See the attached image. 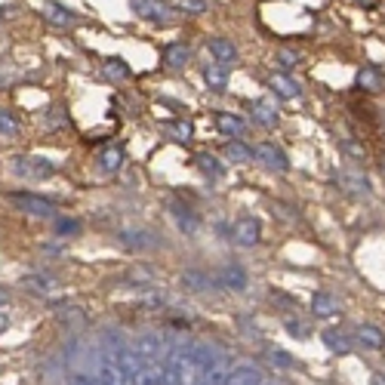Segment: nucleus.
<instances>
[{
  "instance_id": "1",
  "label": "nucleus",
  "mask_w": 385,
  "mask_h": 385,
  "mask_svg": "<svg viewBox=\"0 0 385 385\" xmlns=\"http://www.w3.org/2000/svg\"><path fill=\"white\" fill-rule=\"evenodd\" d=\"M130 9L139 16V19H148V22H157V25H170L176 22V6L167 4V0H130Z\"/></svg>"
},
{
  "instance_id": "2",
  "label": "nucleus",
  "mask_w": 385,
  "mask_h": 385,
  "mask_svg": "<svg viewBox=\"0 0 385 385\" xmlns=\"http://www.w3.org/2000/svg\"><path fill=\"white\" fill-rule=\"evenodd\" d=\"M9 201H13L22 213L37 216V219H50V216H56V204H53V201H46V197H41V194L16 191V194H9Z\"/></svg>"
},
{
  "instance_id": "3",
  "label": "nucleus",
  "mask_w": 385,
  "mask_h": 385,
  "mask_svg": "<svg viewBox=\"0 0 385 385\" xmlns=\"http://www.w3.org/2000/svg\"><path fill=\"white\" fill-rule=\"evenodd\" d=\"M336 185H339L345 194H352V197H370L373 194L370 179L358 170V167H345V170L336 173Z\"/></svg>"
},
{
  "instance_id": "4",
  "label": "nucleus",
  "mask_w": 385,
  "mask_h": 385,
  "mask_svg": "<svg viewBox=\"0 0 385 385\" xmlns=\"http://www.w3.org/2000/svg\"><path fill=\"white\" fill-rule=\"evenodd\" d=\"M231 241L238 243V247H243V250L256 247V243L262 241V222L256 219V216H241V219L234 222V228H231Z\"/></svg>"
},
{
  "instance_id": "5",
  "label": "nucleus",
  "mask_w": 385,
  "mask_h": 385,
  "mask_svg": "<svg viewBox=\"0 0 385 385\" xmlns=\"http://www.w3.org/2000/svg\"><path fill=\"white\" fill-rule=\"evenodd\" d=\"M13 173L25 176V179H50L56 173V164L46 161V157H16Z\"/></svg>"
},
{
  "instance_id": "6",
  "label": "nucleus",
  "mask_w": 385,
  "mask_h": 385,
  "mask_svg": "<svg viewBox=\"0 0 385 385\" xmlns=\"http://www.w3.org/2000/svg\"><path fill=\"white\" fill-rule=\"evenodd\" d=\"M133 352L139 354V361H142V364H154L157 358H164L167 339H164V336H157V333H142V336L136 339Z\"/></svg>"
},
{
  "instance_id": "7",
  "label": "nucleus",
  "mask_w": 385,
  "mask_h": 385,
  "mask_svg": "<svg viewBox=\"0 0 385 385\" xmlns=\"http://www.w3.org/2000/svg\"><path fill=\"white\" fill-rule=\"evenodd\" d=\"M213 284L216 287H225V290H247V271H243L238 262H225V265L213 275Z\"/></svg>"
},
{
  "instance_id": "8",
  "label": "nucleus",
  "mask_w": 385,
  "mask_h": 385,
  "mask_svg": "<svg viewBox=\"0 0 385 385\" xmlns=\"http://www.w3.org/2000/svg\"><path fill=\"white\" fill-rule=\"evenodd\" d=\"M256 157L268 167V170H278V173H287V170H290L287 152H284V148H278L275 142H262V145L256 148Z\"/></svg>"
},
{
  "instance_id": "9",
  "label": "nucleus",
  "mask_w": 385,
  "mask_h": 385,
  "mask_svg": "<svg viewBox=\"0 0 385 385\" xmlns=\"http://www.w3.org/2000/svg\"><path fill=\"white\" fill-rule=\"evenodd\" d=\"M117 241L124 243L127 250H154L157 241L152 231H142V228H124V231H117Z\"/></svg>"
},
{
  "instance_id": "10",
  "label": "nucleus",
  "mask_w": 385,
  "mask_h": 385,
  "mask_svg": "<svg viewBox=\"0 0 385 385\" xmlns=\"http://www.w3.org/2000/svg\"><path fill=\"white\" fill-rule=\"evenodd\" d=\"M265 83H268V90H275V96L287 99V102L302 96V87H299V83H296L293 78H290V74H284V71H280V74H271V78H268Z\"/></svg>"
},
{
  "instance_id": "11",
  "label": "nucleus",
  "mask_w": 385,
  "mask_h": 385,
  "mask_svg": "<svg viewBox=\"0 0 385 385\" xmlns=\"http://www.w3.org/2000/svg\"><path fill=\"white\" fill-rule=\"evenodd\" d=\"M213 124H216V130H219L222 136H231V139L243 136V130H247V120H243L241 115H231V111H216Z\"/></svg>"
},
{
  "instance_id": "12",
  "label": "nucleus",
  "mask_w": 385,
  "mask_h": 385,
  "mask_svg": "<svg viewBox=\"0 0 385 385\" xmlns=\"http://www.w3.org/2000/svg\"><path fill=\"white\" fill-rule=\"evenodd\" d=\"M354 87L364 93H379L385 87V74L376 68V65H364V68L354 74Z\"/></svg>"
},
{
  "instance_id": "13",
  "label": "nucleus",
  "mask_w": 385,
  "mask_h": 385,
  "mask_svg": "<svg viewBox=\"0 0 385 385\" xmlns=\"http://www.w3.org/2000/svg\"><path fill=\"white\" fill-rule=\"evenodd\" d=\"M41 13L46 16V22H53V25H59V28H71L74 22H78V16H74L68 6L56 4V0H46V4L41 6Z\"/></svg>"
},
{
  "instance_id": "14",
  "label": "nucleus",
  "mask_w": 385,
  "mask_h": 385,
  "mask_svg": "<svg viewBox=\"0 0 385 385\" xmlns=\"http://www.w3.org/2000/svg\"><path fill=\"white\" fill-rule=\"evenodd\" d=\"M170 210H173V222H176V228H179L182 234H194L197 231V213L191 210V206H185V204H179V201H173L170 204Z\"/></svg>"
},
{
  "instance_id": "15",
  "label": "nucleus",
  "mask_w": 385,
  "mask_h": 385,
  "mask_svg": "<svg viewBox=\"0 0 385 385\" xmlns=\"http://www.w3.org/2000/svg\"><path fill=\"white\" fill-rule=\"evenodd\" d=\"M206 50L213 53V59L219 65H231L238 59V46H234L228 37H210V41H206Z\"/></svg>"
},
{
  "instance_id": "16",
  "label": "nucleus",
  "mask_w": 385,
  "mask_h": 385,
  "mask_svg": "<svg viewBox=\"0 0 385 385\" xmlns=\"http://www.w3.org/2000/svg\"><path fill=\"white\" fill-rule=\"evenodd\" d=\"M250 117H253V124L262 127V130H275L280 124L278 111L271 108L268 102H253V105H250Z\"/></svg>"
},
{
  "instance_id": "17",
  "label": "nucleus",
  "mask_w": 385,
  "mask_h": 385,
  "mask_svg": "<svg viewBox=\"0 0 385 385\" xmlns=\"http://www.w3.org/2000/svg\"><path fill=\"white\" fill-rule=\"evenodd\" d=\"M191 59V46L189 43H182V41H173V43H167L164 46V62L170 65V68H185Z\"/></svg>"
},
{
  "instance_id": "18",
  "label": "nucleus",
  "mask_w": 385,
  "mask_h": 385,
  "mask_svg": "<svg viewBox=\"0 0 385 385\" xmlns=\"http://www.w3.org/2000/svg\"><path fill=\"white\" fill-rule=\"evenodd\" d=\"M225 379H228V373H225V364L216 358H210V364L201 370V376H197V382L194 385H225Z\"/></svg>"
},
{
  "instance_id": "19",
  "label": "nucleus",
  "mask_w": 385,
  "mask_h": 385,
  "mask_svg": "<svg viewBox=\"0 0 385 385\" xmlns=\"http://www.w3.org/2000/svg\"><path fill=\"white\" fill-rule=\"evenodd\" d=\"M124 167V148L120 145H105L99 152V170L102 173H117Z\"/></svg>"
},
{
  "instance_id": "20",
  "label": "nucleus",
  "mask_w": 385,
  "mask_h": 385,
  "mask_svg": "<svg viewBox=\"0 0 385 385\" xmlns=\"http://www.w3.org/2000/svg\"><path fill=\"white\" fill-rule=\"evenodd\" d=\"M194 167L201 170L206 179H222L225 176V167L219 164V157L210 154V152H201V154H194Z\"/></svg>"
},
{
  "instance_id": "21",
  "label": "nucleus",
  "mask_w": 385,
  "mask_h": 385,
  "mask_svg": "<svg viewBox=\"0 0 385 385\" xmlns=\"http://www.w3.org/2000/svg\"><path fill=\"white\" fill-rule=\"evenodd\" d=\"M204 83L213 93H225L228 90V68H225V65H206L204 68Z\"/></svg>"
},
{
  "instance_id": "22",
  "label": "nucleus",
  "mask_w": 385,
  "mask_h": 385,
  "mask_svg": "<svg viewBox=\"0 0 385 385\" xmlns=\"http://www.w3.org/2000/svg\"><path fill=\"white\" fill-rule=\"evenodd\" d=\"M336 312H339V302H336V296L324 293V290L312 296V315H315V317H333Z\"/></svg>"
},
{
  "instance_id": "23",
  "label": "nucleus",
  "mask_w": 385,
  "mask_h": 385,
  "mask_svg": "<svg viewBox=\"0 0 385 385\" xmlns=\"http://www.w3.org/2000/svg\"><path fill=\"white\" fill-rule=\"evenodd\" d=\"M321 339H324L327 349L336 352V354H349V352H352V345H354V342H352V336H345L342 330H324Z\"/></svg>"
},
{
  "instance_id": "24",
  "label": "nucleus",
  "mask_w": 385,
  "mask_h": 385,
  "mask_svg": "<svg viewBox=\"0 0 385 385\" xmlns=\"http://www.w3.org/2000/svg\"><path fill=\"white\" fill-rule=\"evenodd\" d=\"M164 133L170 136L173 142H189V139L194 136V127H191V120H167Z\"/></svg>"
},
{
  "instance_id": "25",
  "label": "nucleus",
  "mask_w": 385,
  "mask_h": 385,
  "mask_svg": "<svg viewBox=\"0 0 385 385\" xmlns=\"http://www.w3.org/2000/svg\"><path fill=\"white\" fill-rule=\"evenodd\" d=\"M22 287H28L31 293L46 296V293H53V290H56V278H50V275H25Z\"/></svg>"
},
{
  "instance_id": "26",
  "label": "nucleus",
  "mask_w": 385,
  "mask_h": 385,
  "mask_svg": "<svg viewBox=\"0 0 385 385\" xmlns=\"http://www.w3.org/2000/svg\"><path fill=\"white\" fill-rule=\"evenodd\" d=\"M358 339H361V345H367V349H376V352L385 345L382 330H379V327H373V324H361V327H358Z\"/></svg>"
},
{
  "instance_id": "27",
  "label": "nucleus",
  "mask_w": 385,
  "mask_h": 385,
  "mask_svg": "<svg viewBox=\"0 0 385 385\" xmlns=\"http://www.w3.org/2000/svg\"><path fill=\"white\" fill-rule=\"evenodd\" d=\"M136 385H164V364H142L136 376Z\"/></svg>"
},
{
  "instance_id": "28",
  "label": "nucleus",
  "mask_w": 385,
  "mask_h": 385,
  "mask_svg": "<svg viewBox=\"0 0 385 385\" xmlns=\"http://www.w3.org/2000/svg\"><path fill=\"white\" fill-rule=\"evenodd\" d=\"M225 157L234 161V164H253L256 152H253L250 145H243V142H225Z\"/></svg>"
},
{
  "instance_id": "29",
  "label": "nucleus",
  "mask_w": 385,
  "mask_h": 385,
  "mask_svg": "<svg viewBox=\"0 0 385 385\" xmlns=\"http://www.w3.org/2000/svg\"><path fill=\"white\" fill-rule=\"evenodd\" d=\"M225 385H262V376H259V370H253V367H238L228 373Z\"/></svg>"
},
{
  "instance_id": "30",
  "label": "nucleus",
  "mask_w": 385,
  "mask_h": 385,
  "mask_svg": "<svg viewBox=\"0 0 385 385\" xmlns=\"http://www.w3.org/2000/svg\"><path fill=\"white\" fill-rule=\"evenodd\" d=\"M182 287L191 290V293H204V290L213 287V280L204 275V271H185L182 275Z\"/></svg>"
},
{
  "instance_id": "31",
  "label": "nucleus",
  "mask_w": 385,
  "mask_h": 385,
  "mask_svg": "<svg viewBox=\"0 0 385 385\" xmlns=\"http://www.w3.org/2000/svg\"><path fill=\"white\" fill-rule=\"evenodd\" d=\"M102 74H105L108 80H127L130 78V68H127L124 59H108L105 68H102Z\"/></svg>"
},
{
  "instance_id": "32",
  "label": "nucleus",
  "mask_w": 385,
  "mask_h": 385,
  "mask_svg": "<svg viewBox=\"0 0 385 385\" xmlns=\"http://www.w3.org/2000/svg\"><path fill=\"white\" fill-rule=\"evenodd\" d=\"M275 59H278V65H280V71L287 74V71H293V68H296V65H299V59H302V56H299L296 50H290V46H280Z\"/></svg>"
},
{
  "instance_id": "33",
  "label": "nucleus",
  "mask_w": 385,
  "mask_h": 385,
  "mask_svg": "<svg viewBox=\"0 0 385 385\" xmlns=\"http://www.w3.org/2000/svg\"><path fill=\"white\" fill-rule=\"evenodd\" d=\"M176 13H189V16H201L206 13V0H173Z\"/></svg>"
},
{
  "instance_id": "34",
  "label": "nucleus",
  "mask_w": 385,
  "mask_h": 385,
  "mask_svg": "<svg viewBox=\"0 0 385 385\" xmlns=\"http://www.w3.org/2000/svg\"><path fill=\"white\" fill-rule=\"evenodd\" d=\"M83 225L78 219H68V216H59L56 219V234H65V238H71V234H80Z\"/></svg>"
},
{
  "instance_id": "35",
  "label": "nucleus",
  "mask_w": 385,
  "mask_h": 385,
  "mask_svg": "<svg viewBox=\"0 0 385 385\" xmlns=\"http://www.w3.org/2000/svg\"><path fill=\"white\" fill-rule=\"evenodd\" d=\"M19 133V120L16 115H9V111H0V136H16Z\"/></svg>"
},
{
  "instance_id": "36",
  "label": "nucleus",
  "mask_w": 385,
  "mask_h": 385,
  "mask_svg": "<svg viewBox=\"0 0 385 385\" xmlns=\"http://www.w3.org/2000/svg\"><path fill=\"white\" fill-rule=\"evenodd\" d=\"M342 152L349 154V157H354L358 164H364L367 161V152H364V145H358L354 139H342Z\"/></svg>"
},
{
  "instance_id": "37",
  "label": "nucleus",
  "mask_w": 385,
  "mask_h": 385,
  "mask_svg": "<svg viewBox=\"0 0 385 385\" xmlns=\"http://www.w3.org/2000/svg\"><path fill=\"white\" fill-rule=\"evenodd\" d=\"M271 361H275L280 370H290V367H296L293 354H287V352H280V349H275V352H271Z\"/></svg>"
},
{
  "instance_id": "38",
  "label": "nucleus",
  "mask_w": 385,
  "mask_h": 385,
  "mask_svg": "<svg viewBox=\"0 0 385 385\" xmlns=\"http://www.w3.org/2000/svg\"><path fill=\"white\" fill-rule=\"evenodd\" d=\"M62 321H65V324H80V321H83V312H80L78 305H71V308H65Z\"/></svg>"
},
{
  "instance_id": "39",
  "label": "nucleus",
  "mask_w": 385,
  "mask_h": 385,
  "mask_svg": "<svg viewBox=\"0 0 385 385\" xmlns=\"http://www.w3.org/2000/svg\"><path fill=\"white\" fill-rule=\"evenodd\" d=\"M68 385H96V376H83V373H78V376H71Z\"/></svg>"
},
{
  "instance_id": "40",
  "label": "nucleus",
  "mask_w": 385,
  "mask_h": 385,
  "mask_svg": "<svg viewBox=\"0 0 385 385\" xmlns=\"http://www.w3.org/2000/svg\"><path fill=\"white\" fill-rule=\"evenodd\" d=\"M287 330L296 333V339H305V327L299 324V321H287Z\"/></svg>"
},
{
  "instance_id": "41",
  "label": "nucleus",
  "mask_w": 385,
  "mask_h": 385,
  "mask_svg": "<svg viewBox=\"0 0 385 385\" xmlns=\"http://www.w3.org/2000/svg\"><path fill=\"white\" fill-rule=\"evenodd\" d=\"M6 302H9V290L0 287V305H6Z\"/></svg>"
},
{
  "instance_id": "42",
  "label": "nucleus",
  "mask_w": 385,
  "mask_h": 385,
  "mask_svg": "<svg viewBox=\"0 0 385 385\" xmlns=\"http://www.w3.org/2000/svg\"><path fill=\"white\" fill-rule=\"evenodd\" d=\"M6 327H9V317H6L4 312H0V333H4V330H6Z\"/></svg>"
},
{
  "instance_id": "43",
  "label": "nucleus",
  "mask_w": 385,
  "mask_h": 385,
  "mask_svg": "<svg viewBox=\"0 0 385 385\" xmlns=\"http://www.w3.org/2000/svg\"><path fill=\"white\" fill-rule=\"evenodd\" d=\"M370 385H385V376H382V373H376V376L370 379Z\"/></svg>"
},
{
  "instance_id": "44",
  "label": "nucleus",
  "mask_w": 385,
  "mask_h": 385,
  "mask_svg": "<svg viewBox=\"0 0 385 385\" xmlns=\"http://www.w3.org/2000/svg\"><path fill=\"white\" fill-rule=\"evenodd\" d=\"M262 385H265V382H262Z\"/></svg>"
}]
</instances>
